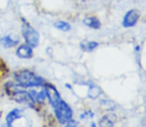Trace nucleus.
Returning a JSON list of instances; mask_svg holds the SVG:
<instances>
[{
  "instance_id": "nucleus-1",
  "label": "nucleus",
  "mask_w": 146,
  "mask_h": 127,
  "mask_svg": "<svg viewBox=\"0 0 146 127\" xmlns=\"http://www.w3.org/2000/svg\"><path fill=\"white\" fill-rule=\"evenodd\" d=\"M6 93L9 97H11L13 100L20 104H24L29 107H33L35 104V100L30 95L29 91L22 89L21 87L18 85H15L13 83H7L5 85Z\"/></svg>"
},
{
  "instance_id": "nucleus-2",
  "label": "nucleus",
  "mask_w": 146,
  "mask_h": 127,
  "mask_svg": "<svg viewBox=\"0 0 146 127\" xmlns=\"http://www.w3.org/2000/svg\"><path fill=\"white\" fill-rule=\"evenodd\" d=\"M14 79L21 87H44L45 79L42 77L28 69H23L15 73Z\"/></svg>"
},
{
  "instance_id": "nucleus-3",
  "label": "nucleus",
  "mask_w": 146,
  "mask_h": 127,
  "mask_svg": "<svg viewBox=\"0 0 146 127\" xmlns=\"http://www.w3.org/2000/svg\"><path fill=\"white\" fill-rule=\"evenodd\" d=\"M52 107L54 109L57 119L61 124H65L66 122H68L70 119L73 118V110L65 100L61 99Z\"/></svg>"
},
{
  "instance_id": "nucleus-4",
  "label": "nucleus",
  "mask_w": 146,
  "mask_h": 127,
  "mask_svg": "<svg viewBox=\"0 0 146 127\" xmlns=\"http://www.w3.org/2000/svg\"><path fill=\"white\" fill-rule=\"evenodd\" d=\"M22 35L25 40L26 44L29 45L32 48H36L40 42V35L38 31L34 27L30 25L26 20L23 19V24H22Z\"/></svg>"
},
{
  "instance_id": "nucleus-5",
  "label": "nucleus",
  "mask_w": 146,
  "mask_h": 127,
  "mask_svg": "<svg viewBox=\"0 0 146 127\" xmlns=\"http://www.w3.org/2000/svg\"><path fill=\"white\" fill-rule=\"evenodd\" d=\"M140 18V11L138 9H130L124 14L122 19V26L124 28L134 27Z\"/></svg>"
},
{
  "instance_id": "nucleus-6",
  "label": "nucleus",
  "mask_w": 146,
  "mask_h": 127,
  "mask_svg": "<svg viewBox=\"0 0 146 127\" xmlns=\"http://www.w3.org/2000/svg\"><path fill=\"white\" fill-rule=\"evenodd\" d=\"M45 91H46V97L48 98L49 102L51 105H55L57 102H59L62 99L61 95H60L59 91L54 85H45Z\"/></svg>"
},
{
  "instance_id": "nucleus-7",
  "label": "nucleus",
  "mask_w": 146,
  "mask_h": 127,
  "mask_svg": "<svg viewBox=\"0 0 146 127\" xmlns=\"http://www.w3.org/2000/svg\"><path fill=\"white\" fill-rule=\"evenodd\" d=\"M23 116V110L19 109V108H14L11 111H9L6 115V125L7 127H13V123L17 119L21 118Z\"/></svg>"
},
{
  "instance_id": "nucleus-8",
  "label": "nucleus",
  "mask_w": 146,
  "mask_h": 127,
  "mask_svg": "<svg viewBox=\"0 0 146 127\" xmlns=\"http://www.w3.org/2000/svg\"><path fill=\"white\" fill-rule=\"evenodd\" d=\"M16 56L20 59H31L33 57V48L27 44L20 45L16 49Z\"/></svg>"
},
{
  "instance_id": "nucleus-9",
  "label": "nucleus",
  "mask_w": 146,
  "mask_h": 127,
  "mask_svg": "<svg viewBox=\"0 0 146 127\" xmlns=\"http://www.w3.org/2000/svg\"><path fill=\"white\" fill-rule=\"evenodd\" d=\"M83 22L87 27L92 28V29H100V26H102L100 21L94 16H87V17L84 18Z\"/></svg>"
},
{
  "instance_id": "nucleus-10",
  "label": "nucleus",
  "mask_w": 146,
  "mask_h": 127,
  "mask_svg": "<svg viewBox=\"0 0 146 127\" xmlns=\"http://www.w3.org/2000/svg\"><path fill=\"white\" fill-rule=\"evenodd\" d=\"M19 43L18 39H13L11 37V35H7L4 36L0 39V44L4 47V48H12V47L17 46V44Z\"/></svg>"
},
{
  "instance_id": "nucleus-11",
  "label": "nucleus",
  "mask_w": 146,
  "mask_h": 127,
  "mask_svg": "<svg viewBox=\"0 0 146 127\" xmlns=\"http://www.w3.org/2000/svg\"><path fill=\"white\" fill-rule=\"evenodd\" d=\"M98 46V43L96 41H84L80 44V47L83 51L85 52H92V51L96 50Z\"/></svg>"
},
{
  "instance_id": "nucleus-12",
  "label": "nucleus",
  "mask_w": 146,
  "mask_h": 127,
  "mask_svg": "<svg viewBox=\"0 0 146 127\" xmlns=\"http://www.w3.org/2000/svg\"><path fill=\"white\" fill-rule=\"evenodd\" d=\"M32 97L34 98L35 101L43 102L46 98V91H45V87L41 91H37V89H31L29 91Z\"/></svg>"
},
{
  "instance_id": "nucleus-13",
  "label": "nucleus",
  "mask_w": 146,
  "mask_h": 127,
  "mask_svg": "<svg viewBox=\"0 0 146 127\" xmlns=\"http://www.w3.org/2000/svg\"><path fill=\"white\" fill-rule=\"evenodd\" d=\"M54 27L57 28L60 31H63V32H69L71 30V25L70 23L66 21H58V22H55L54 23Z\"/></svg>"
},
{
  "instance_id": "nucleus-14",
  "label": "nucleus",
  "mask_w": 146,
  "mask_h": 127,
  "mask_svg": "<svg viewBox=\"0 0 146 127\" xmlns=\"http://www.w3.org/2000/svg\"><path fill=\"white\" fill-rule=\"evenodd\" d=\"M100 93V89L96 85H90V89H88V96L90 98H96Z\"/></svg>"
},
{
  "instance_id": "nucleus-15",
  "label": "nucleus",
  "mask_w": 146,
  "mask_h": 127,
  "mask_svg": "<svg viewBox=\"0 0 146 127\" xmlns=\"http://www.w3.org/2000/svg\"><path fill=\"white\" fill-rule=\"evenodd\" d=\"M65 126L66 127H80V124H79V122L76 121V120H74L73 118H72V119H70L68 122H66Z\"/></svg>"
}]
</instances>
